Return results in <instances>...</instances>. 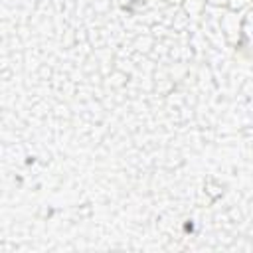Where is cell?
I'll return each instance as SVG.
<instances>
[{
	"label": "cell",
	"instance_id": "cell-1",
	"mask_svg": "<svg viewBox=\"0 0 253 253\" xmlns=\"http://www.w3.org/2000/svg\"><path fill=\"white\" fill-rule=\"evenodd\" d=\"M219 24H221V32L225 34V38H227L231 43H235V42L239 40L241 32H243V18H241V14L227 10V12L221 16V22H219Z\"/></svg>",
	"mask_w": 253,
	"mask_h": 253
},
{
	"label": "cell",
	"instance_id": "cell-2",
	"mask_svg": "<svg viewBox=\"0 0 253 253\" xmlns=\"http://www.w3.org/2000/svg\"><path fill=\"white\" fill-rule=\"evenodd\" d=\"M182 4H184L186 14H190V16H200L208 2H206V0H184Z\"/></svg>",
	"mask_w": 253,
	"mask_h": 253
},
{
	"label": "cell",
	"instance_id": "cell-3",
	"mask_svg": "<svg viewBox=\"0 0 253 253\" xmlns=\"http://www.w3.org/2000/svg\"><path fill=\"white\" fill-rule=\"evenodd\" d=\"M251 6H253V0H229V2H227V8H229L231 12H237V14L247 12Z\"/></svg>",
	"mask_w": 253,
	"mask_h": 253
},
{
	"label": "cell",
	"instance_id": "cell-4",
	"mask_svg": "<svg viewBox=\"0 0 253 253\" xmlns=\"http://www.w3.org/2000/svg\"><path fill=\"white\" fill-rule=\"evenodd\" d=\"M210 6H215V8H227V2L229 0H206Z\"/></svg>",
	"mask_w": 253,
	"mask_h": 253
},
{
	"label": "cell",
	"instance_id": "cell-5",
	"mask_svg": "<svg viewBox=\"0 0 253 253\" xmlns=\"http://www.w3.org/2000/svg\"><path fill=\"white\" fill-rule=\"evenodd\" d=\"M166 2H168V4H174V6H176V4H182L184 0H166Z\"/></svg>",
	"mask_w": 253,
	"mask_h": 253
}]
</instances>
